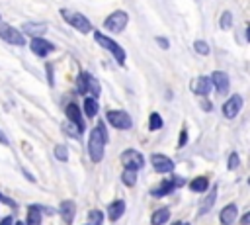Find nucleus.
I'll list each match as a JSON object with an SVG mask.
<instances>
[{"label": "nucleus", "mask_w": 250, "mask_h": 225, "mask_svg": "<svg viewBox=\"0 0 250 225\" xmlns=\"http://www.w3.org/2000/svg\"><path fill=\"white\" fill-rule=\"evenodd\" d=\"M0 37L12 45H23L25 43V37L21 31H18L16 27L8 25V23H0Z\"/></svg>", "instance_id": "9"}, {"label": "nucleus", "mask_w": 250, "mask_h": 225, "mask_svg": "<svg viewBox=\"0 0 250 225\" xmlns=\"http://www.w3.org/2000/svg\"><path fill=\"white\" fill-rule=\"evenodd\" d=\"M21 31H23L25 35H29L31 39H33V37H43V33L47 31V25H45V23H35V22H27V23H23Z\"/></svg>", "instance_id": "19"}, {"label": "nucleus", "mask_w": 250, "mask_h": 225, "mask_svg": "<svg viewBox=\"0 0 250 225\" xmlns=\"http://www.w3.org/2000/svg\"><path fill=\"white\" fill-rule=\"evenodd\" d=\"M47 74H49V84L53 86V67L51 65H47Z\"/></svg>", "instance_id": "37"}, {"label": "nucleus", "mask_w": 250, "mask_h": 225, "mask_svg": "<svg viewBox=\"0 0 250 225\" xmlns=\"http://www.w3.org/2000/svg\"><path fill=\"white\" fill-rule=\"evenodd\" d=\"M127 22H129L127 12H123V10H115V12H111V14L104 20V27L109 29L111 33H121V31L125 29Z\"/></svg>", "instance_id": "6"}, {"label": "nucleus", "mask_w": 250, "mask_h": 225, "mask_svg": "<svg viewBox=\"0 0 250 225\" xmlns=\"http://www.w3.org/2000/svg\"><path fill=\"white\" fill-rule=\"evenodd\" d=\"M105 143H107V129L104 121H98L96 127L90 131L88 137V155L92 162H100L105 153Z\"/></svg>", "instance_id": "1"}, {"label": "nucleus", "mask_w": 250, "mask_h": 225, "mask_svg": "<svg viewBox=\"0 0 250 225\" xmlns=\"http://www.w3.org/2000/svg\"><path fill=\"white\" fill-rule=\"evenodd\" d=\"M240 110H242V96H240V94H232V96L223 104V113H225V117H229V119H234Z\"/></svg>", "instance_id": "10"}, {"label": "nucleus", "mask_w": 250, "mask_h": 225, "mask_svg": "<svg viewBox=\"0 0 250 225\" xmlns=\"http://www.w3.org/2000/svg\"><path fill=\"white\" fill-rule=\"evenodd\" d=\"M55 157H57L59 160L66 162V160H68V151H66V147H64V145H57V147H55Z\"/></svg>", "instance_id": "29"}, {"label": "nucleus", "mask_w": 250, "mask_h": 225, "mask_svg": "<svg viewBox=\"0 0 250 225\" xmlns=\"http://www.w3.org/2000/svg\"><path fill=\"white\" fill-rule=\"evenodd\" d=\"M172 225H180V221H174V223H172Z\"/></svg>", "instance_id": "42"}, {"label": "nucleus", "mask_w": 250, "mask_h": 225, "mask_svg": "<svg viewBox=\"0 0 250 225\" xmlns=\"http://www.w3.org/2000/svg\"><path fill=\"white\" fill-rule=\"evenodd\" d=\"M98 112H100V104H98V100L86 96V100H84V113H86L88 117H96Z\"/></svg>", "instance_id": "24"}, {"label": "nucleus", "mask_w": 250, "mask_h": 225, "mask_svg": "<svg viewBox=\"0 0 250 225\" xmlns=\"http://www.w3.org/2000/svg\"><path fill=\"white\" fill-rule=\"evenodd\" d=\"M64 113H66V119H68L72 125H76V129L82 133V131H84V119H82V112H80L78 104H74V102L66 104Z\"/></svg>", "instance_id": "11"}, {"label": "nucleus", "mask_w": 250, "mask_h": 225, "mask_svg": "<svg viewBox=\"0 0 250 225\" xmlns=\"http://www.w3.org/2000/svg\"><path fill=\"white\" fill-rule=\"evenodd\" d=\"M170 221V209L168 207H158L150 215V225H166Z\"/></svg>", "instance_id": "21"}, {"label": "nucleus", "mask_w": 250, "mask_h": 225, "mask_svg": "<svg viewBox=\"0 0 250 225\" xmlns=\"http://www.w3.org/2000/svg\"><path fill=\"white\" fill-rule=\"evenodd\" d=\"M14 225H23V221H16V223H14Z\"/></svg>", "instance_id": "41"}, {"label": "nucleus", "mask_w": 250, "mask_h": 225, "mask_svg": "<svg viewBox=\"0 0 250 225\" xmlns=\"http://www.w3.org/2000/svg\"><path fill=\"white\" fill-rule=\"evenodd\" d=\"M150 162H152V166H154V170H156L158 174L174 172V166H176V162H174L170 157L162 155V153H152V155H150Z\"/></svg>", "instance_id": "8"}, {"label": "nucleus", "mask_w": 250, "mask_h": 225, "mask_svg": "<svg viewBox=\"0 0 250 225\" xmlns=\"http://www.w3.org/2000/svg\"><path fill=\"white\" fill-rule=\"evenodd\" d=\"M121 182H123L125 186L133 188L135 182H137V172H135V170H127V168H123V172H121Z\"/></svg>", "instance_id": "25"}, {"label": "nucleus", "mask_w": 250, "mask_h": 225, "mask_svg": "<svg viewBox=\"0 0 250 225\" xmlns=\"http://www.w3.org/2000/svg\"><path fill=\"white\" fill-rule=\"evenodd\" d=\"M230 22H232L230 12H229V10H227V12H223V16H221V23H219V25H221L223 29H229V27H230Z\"/></svg>", "instance_id": "31"}, {"label": "nucleus", "mask_w": 250, "mask_h": 225, "mask_svg": "<svg viewBox=\"0 0 250 225\" xmlns=\"http://www.w3.org/2000/svg\"><path fill=\"white\" fill-rule=\"evenodd\" d=\"M0 203H6V205H10V207H16V202H14V200H10L8 196H4L2 192H0Z\"/></svg>", "instance_id": "33"}, {"label": "nucleus", "mask_w": 250, "mask_h": 225, "mask_svg": "<svg viewBox=\"0 0 250 225\" xmlns=\"http://www.w3.org/2000/svg\"><path fill=\"white\" fill-rule=\"evenodd\" d=\"M209 80H211V86L217 90V94H227V92H229V74H227V72L215 70V72L209 76Z\"/></svg>", "instance_id": "13"}, {"label": "nucleus", "mask_w": 250, "mask_h": 225, "mask_svg": "<svg viewBox=\"0 0 250 225\" xmlns=\"http://www.w3.org/2000/svg\"><path fill=\"white\" fill-rule=\"evenodd\" d=\"M94 39L98 41V45H102L104 49H107L113 55V59L117 61V65H125V49L117 41H113L111 37H107L102 31H94Z\"/></svg>", "instance_id": "3"}, {"label": "nucleus", "mask_w": 250, "mask_h": 225, "mask_svg": "<svg viewBox=\"0 0 250 225\" xmlns=\"http://www.w3.org/2000/svg\"><path fill=\"white\" fill-rule=\"evenodd\" d=\"M215 200H217V186H211V188H209V192H207V196H205V200H203V202H201V205H199V213H201V215H203V213H207V211L213 207Z\"/></svg>", "instance_id": "23"}, {"label": "nucleus", "mask_w": 250, "mask_h": 225, "mask_svg": "<svg viewBox=\"0 0 250 225\" xmlns=\"http://www.w3.org/2000/svg\"><path fill=\"white\" fill-rule=\"evenodd\" d=\"M186 141H188V131H186V129H182V131H180V141H178V147H184V145H186Z\"/></svg>", "instance_id": "34"}, {"label": "nucleus", "mask_w": 250, "mask_h": 225, "mask_svg": "<svg viewBox=\"0 0 250 225\" xmlns=\"http://www.w3.org/2000/svg\"><path fill=\"white\" fill-rule=\"evenodd\" d=\"M125 209H127L125 200H113V202H109L107 203V219L109 221H119L123 217Z\"/></svg>", "instance_id": "14"}, {"label": "nucleus", "mask_w": 250, "mask_h": 225, "mask_svg": "<svg viewBox=\"0 0 250 225\" xmlns=\"http://www.w3.org/2000/svg\"><path fill=\"white\" fill-rule=\"evenodd\" d=\"M86 225H104V213L100 209H90L88 211V223Z\"/></svg>", "instance_id": "26"}, {"label": "nucleus", "mask_w": 250, "mask_h": 225, "mask_svg": "<svg viewBox=\"0 0 250 225\" xmlns=\"http://www.w3.org/2000/svg\"><path fill=\"white\" fill-rule=\"evenodd\" d=\"M59 213H61L62 221L66 225H70L74 221V217H76V203L72 200H62L61 205H59Z\"/></svg>", "instance_id": "15"}, {"label": "nucleus", "mask_w": 250, "mask_h": 225, "mask_svg": "<svg viewBox=\"0 0 250 225\" xmlns=\"http://www.w3.org/2000/svg\"><path fill=\"white\" fill-rule=\"evenodd\" d=\"M62 129H64L70 137H80V131H78V129H76V125H72L70 121H66V123L62 125Z\"/></svg>", "instance_id": "32"}, {"label": "nucleus", "mask_w": 250, "mask_h": 225, "mask_svg": "<svg viewBox=\"0 0 250 225\" xmlns=\"http://www.w3.org/2000/svg\"><path fill=\"white\" fill-rule=\"evenodd\" d=\"M240 223H242V225H248V223H250V213H244L242 219H240Z\"/></svg>", "instance_id": "38"}, {"label": "nucleus", "mask_w": 250, "mask_h": 225, "mask_svg": "<svg viewBox=\"0 0 250 225\" xmlns=\"http://www.w3.org/2000/svg\"><path fill=\"white\" fill-rule=\"evenodd\" d=\"M180 225H191V223H180Z\"/></svg>", "instance_id": "43"}, {"label": "nucleus", "mask_w": 250, "mask_h": 225, "mask_svg": "<svg viewBox=\"0 0 250 225\" xmlns=\"http://www.w3.org/2000/svg\"><path fill=\"white\" fill-rule=\"evenodd\" d=\"M148 129H150V131L162 129V117H160V113H156V112L150 113V117H148Z\"/></svg>", "instance_id": "27"}, {"label": "nucleus", "mask_w": 250, "mask_h": 225, "mask_svg": "<svg viewBox=\"0 0 250 225\" xmlns=\"http://www.w3.org/2000/svg\"><path fill=\"white\" fill-rule=\"evenodd\" d=\"M193 49L199 53V55H209V45H207V41H203V39H197V41H193Z\"/></svg>", "instance_id": "28"}, {"label": "nucleus", "mask_w": 250, "mask_h": 225, "mask_svg": "<svg viewBox=\"0 0 250 225\" xmlns=\"http://www.w3.org/2000/svg\"><path fill=\"white\" fill-rule=\"evenodd\" d=\"M236 217H238V207H236V203H227V205L219 211V221H221V225H232V223L236 221Z\"/></svg>", "instance_id": "16"}, {"label": "nucleus", "mask_w": 250, "mask_h": 225, "mask_svg": "<svg viewBox=\"0 0 250 225\" xmlns=\"http://www.w3.org/2000/svg\"><path fill=\"white\" fill-rule=\"evenodd\" d=\"M0 143H2V145H8V143H10V141H8V137H6L2 131H0Z\"/></svg>", "instance_id": "39"}, {"label": "nucleus", "mask_w": 250, "mask_h": 225, "mask_svg": "<svg viewBox=\"0 0 250 225\" xmlns=\"http://www.w3.org/2000/svg\"><path fill=\"white\" fill-rule=\"evenodd\" d=\"M176 190V184H174V180L172 178H166V180H162L156 188H152L150 190V194L154 196V198H164V196H168V194H172Z\"/></svg>", "instance_id": "18"}, {"label": "nucleus", "mask_w": 250, "mask_h": 225, "mask_svg": "<svg viewBox=\"0 0 250 225\" xmlns=\"http://www.w3.org/2000/svg\"><path fill=\"white\" fill-rule=\"evenodd\" d=\"M0 225H14V217L12 215H6L0 219Z\"/></svg>", "instance_id": "35"}, {"label": "nucleus", "mask_w": 250, "mask_h": 225, "mask_svg": "<svg viewBox=\"0 0 250 225\" xmlns=\"http://www.w3.org/2000/svg\"><path fill=\"white\" fill-rule=\"evenodd\" d=\"M211 80L209 76H197L193 82H191V90L197 94V96H207L211 92Z\"/></svg>", "instance_id": "17"}, {"label": "nucleus", "mask_w": 250, "mask_h": 225, "mask_svg": "<svg viewBox=\"0 0 250 225\" xmlns=\"http://www.w3.org/2000/svg\"><path fill=\"white\" fill-rule=\"evenodd\" d=\"M61 16H62V20H64L68 25H72V27L78 29L80 33H90V31H92V23H90V20H88L84 14H80L78 10L62 8V10H61Z\"/></svg>", "instance_id": "2"}, {"label": "nucleus", "mask_w": 250, "mask_h": 225, "mask_svg": "<svg viewBox=\"0 0 250 225\" xmlns=\"http://www.w3.org/2000/svg\"><path fill=\"white\" fill-rule=\"evenodd\" d=\"M105 121L115 127V129H131L133 127V119L125 110H107L105 112Z\"/></svg>", "instance_id": "5"}, {"label": "nucleus", "mask_w": 250, "mask_h": 225, "mask_svg": "<svg viewBox=\"0 0 250 225\" xmlns=\"http://www.w3.org/2000/svg\"><path fill=\"white\" fill-rule=\"evenodd\" d=\"M201 106H203V108H205V110H207V112H209V110H211V102H207V100H205V102H203V104H201Z\"/></svg>", "instance_id": "40"}, {"label": "nucleus", "mask_w": 250, "mask_h": 225, "mask_svg": "<svg viewBox=\"0 0 250 225\" xmlns=\"http://www.w3.org/2000/svg\"><path fill=\"white\" fill-rule=\"evenodd\" d=\"M189 190L195 192V194H205L209 190V180L207 176H195L191 182H189Z\"/></svg>", "instance_id": "22"}, {"label": "nucleus", "mask_w": 250, "mask_h": 225, "mask_svg": "<svg viewBox=\"0 0 250 225\" xmlns=\"http://www.w3.org/2000/svg\"><path fill=\"white\" fill-rule=\"evenodd\" d=\"M156 41H158V45H160L162 49H166V47H168V39H166V37H156Z\"/></svg>", "instance_id": "36"}, {"label": "nucleus", "mask_w": 250, "mask_h": 225, "mask_svg": "<svg viewBox=\"0 0 250 225\" xmlns=\"http://www.w3.org/2000/svg\"><path fill=\"white\" fill-rule=\"evenodd\" d=\"M227 166H229V170H234V168L240 166V157H238V153H230V155H229Z\"/></svg>", "instance_id": "30"}, {"label": "nucleus", "mask_w": 250, "mask_h": 225, "mask_svg": "<svg viewBox=\"0 0 250 225\" xmlns=\"http://www.w3.org/2000/svg\"><path fill=\"white\" fill-rule=\"evenodd\" d=\"M43 221V213L39 205H27V213H25V221L23 225H41Z\"/></svg>", "instance_id": "20"}, {"label": "nucleus", "mask_w": 250, "mask_h": 225, "mask_svg": "<svg viewBox=\"0 0 250 225\" xmlns=\"http://www.w3.org/2000/svg\"><path fill=\"white\" fill-rule=\"evenodd\" d=\"M121 162H123V166H125L127 170L139 172V170L145 166V157H143L139 151H135V149H127V151L121 153Z\"/></svg>", "instance_id": "7"}, {"label": "nucleus", "mask_w": 250, "mask_h": 225, "mask_svg": "<svg viewBox=\"0 0 250 225\" xmlns=\"http://www.w3.org/2000/svg\"><path fill=\"white\" fill-rule=\"evenodd\" d=\"M76 92L90 94V98H98L100 96V82L90 72H80V76L76 78Z\"/></svg>", "instance_id": "4"}, {"label": "nucleus", "mask_w": 250, "mask_h": 225, "mask_svg": "<svg viewBox=\"0 0 250 225\" xmlns=\"http://www.w3.org/2000/svg\"><path fill=\"white\" fill-rule=\"evenodd\" d=\"M29 47H31V51H33L37 57H47L49 53L55 51V45H53L51 41H47L45 37H33L31 43H29Z\"/></svg>", "instance_id": "12"}]
</instances>
